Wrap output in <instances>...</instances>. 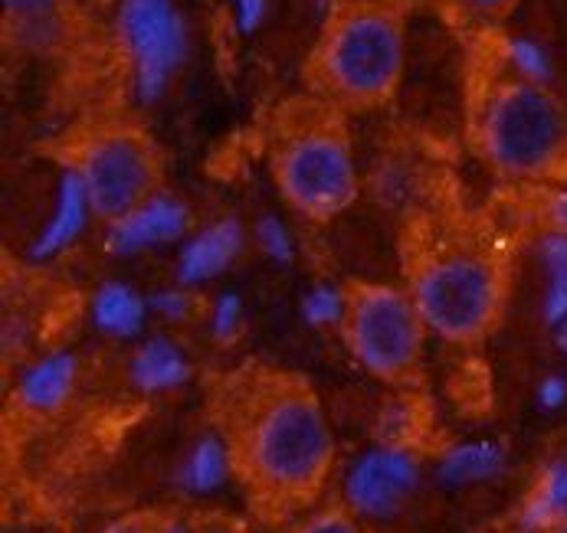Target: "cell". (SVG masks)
<instances>
[{
	"mask_svg": "<svg viewBox=\"0 0 567 533\" xmlns=\"http://www.w3.org/2000/svg\"><path fill=\"white\" fill-rule=\"evenodd\" d=\"M334 327L341 347L361 374L391 389L426 383L430 327L404 285L351 275L334 295Z\"/></svg>",
	"mask_w": 567,
	"mask_h": 533,
	"instance_id": "52a82bcc",
	"label": "cell"
},
{
	"mask_svg": "<svg viewBox=\"0 0 567 533\" xmlns=\"http://www.w3.org/2000/svg\"><path fill=\"white\" fill-rule=\"evenodd\" d=\"M401 272L430 334L450 347H483L508 317L512 252L470 217L420 213L401 239Z\"/></svg>",
	"mask_w": 567,
	"mask_h": 533,
	"instance_id": "7a4b0ae2",
	"label": "cell"
},
{
	"mask_svg": "<svg viewBox=\"0 0 567 533\" xmlns=\"http://www.w3.org/2000/svg\"><path fill=\"white\" fill-rule=\"evenodd\" d=\"M361 3H384V7H401V10H410L413 0H361Z\"/></svg>",
	"mask_w": 567,
	"mask_h": 533,
	"instance_id": "4fadbf2b",
	"label": "cell"
},
{
	"mask_svg": "<svg viewBox=\"0 0 567 533\" xmlns=\"http://www.w3.org/2000/svg\"><path fill=\"white\" fill-rule=\"evenodd\" d=\"M204 416L256 524L286 531L324 504L338 442L306 374L246 357L207 377Z\"/></svg>",
	"mask_w": 567,
	"mask_h": 533,
	"instance_id": "6da1fadb",
	"label": "cell"
},
{
	"mask_svg": "<svg viewBox=\"0 0 567 533\" xmlns=\"http://www.w3.org/2000/svg\"><path fill=\"white\" fill-rule=\"evenodd\" d=\"M436 3L453 27L473 30V33L505 23L522 7V0H436Z\"/></svg>",
	"mask_w": 567,
	"mask_h": 533,
	"instance_id": "ba28073f",
	"label": "cell"
},
{
	"mask_svg": "<svg viewBox=\"0 0 567 533\" xmlns=\"http://www.w3.org/2000/svg\"><path fill=\"white\" fill-rule=\"evenodd\" d=\"M181 511L174 508H135L109 521L99 533H174Z\"/></svg>",
	"mask_w": 567,
	"mask_h": 533,
	"instance_id": "8fae6325",
	"label": "cell"
},
{
	"mask_svg": "<svg viewBox=\"0 0 567 533\" xmlns=\"http://www.w3.org/2000/svg\"><path fill=\"white\" fill-rule=\"evenodd\" d=\"M473 154L502 184L542 190L567 184V105L538 79L502 70L470 95Z\"/></svg>",
	"mask_w": 567,
	"mask_h": 533,
	"instance_id": "277c9868",
	"label": "cell"
},
{
	"mask_svg": "<svg viewBox=\"0 0 567 533\" xmlns=\"http://www.w3.org/2000/svg\"><path fill=\"white\" fill-rule=\"evenodd\" d=\"M406 13L384 3L331 0L302 63V92L348 118L388 108L404 85Z\"/></svg>",
	"mask_w": 567,
	"mask_h": 533,
	"instance_id": "3957f363",
	"label": "cell"
},
{
	"mask_svg": "<svg viewBox=\"0 0 567 533\" xmlns=\"http://www.w3.org/2000/svg\"><path fill=\"white\" fill-rule=\"evenodd\" d=\"M174 533H256V521L224 508H194L181 511Z\"/></svg>",
	"mask_w": 567,
	"mask_h": 533,
	"instance_id": "30bf717a",
	"label": "cell"
},
{
	"mask_svg": "<svg viewBox=\"0 0 567 533\" xmlns=\"http://www.w3.org/2000/svg\"><path fill=\"white\" fill-rule=\"evenodd\" d=\"M282 533H368L364 521L358 518V511L344 501H324L316 511H309L306 518H299L292 527Z\"/></svg>",
	"mask_w": 567,
	"mask_h": 533,
	"instance_id": "9c48e42d",
	"label": "cell"
},
{
	"mask_svg": "<svg viewBox=\"0 0 567 533\" xmlns=\"http://www.w3.org/2000/svg\"><path fill=\"white\" fill-rule=\"evenodd\" d=\"M266 170L276 197L309 223H331L361 194L348 115L299 92L276 105L266 128Z\"/></svg>",
	"mask_w": 567,
	"mask_h": 533,
	"instance_id": "5b68a950",
	"label": "cell"
},
{
	"mask_svg": "<svg viewBox=\"0 0 567 533\" xmlns=\"http://www.w3.org/2000/svg\"><path fill=\"white\" fill-rule=\"evenodd\" d=\"M538 203H535V220L545 236H551L555 242L567 245V184L558 187H542L535 190Z\"/></svg>",
	"mask_w": 567,
	"mask_h": 533,
	"instance_id": "7c38bea8",
	"label": "cell"
},
{
	"mask_svg": "<svg viewBox=\"0 0 567 533\" xmlns=\"http://www.w3.org/2000/svg\"><path fill=\"white\" fill-rule=\"evenodd\" d=\"M60 157L76 177L85 210L105 227L145 217L167 187V157L158 138L125 115L80 125L63 138Z\"/></svg>",
	"mask_w": 567,
	"mask_h": 533,
	"instance_id": "8992f818",
	"label": "cell"
}]
</instances>
